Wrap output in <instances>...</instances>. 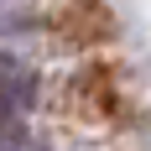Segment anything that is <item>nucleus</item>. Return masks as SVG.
<instances>
[{"mask_svg":"<svg viewBox=\"0 0 151 151\" xmlns=\"http://www.w3.org/2000/svg\"><path fill=\"white\" fill-rule=\"evenodd\" d=\"M68 94H73V104H83L89 115H120L125 109V78L120 68H109V63H99V68H83V73L68 83Z\"/></svg>","mask_w":151,"mask_h":151,"instance_id":"f03ea898","label":"nucleus"},{"mask_svg":"<svg viewBox=\"0 0 151 151\" xmlns=\"http://www.w3.org/2000/svg\"><path fill=\"white\" fill-rule=\"evenodd\" d=\"M0 151H42V146H0Z\"/></svg>","mask_w":151,"mask_h":151,"instance_id":"20e7f679","label":"nucleus"},{"mask_svg":"<svg viewBox=\"0 0 151 151\" xmlns=\"http://www.w3.org/2000/svg\"><path fill=\"white\" fill-rule=\"evenodd\" d=\"M0 99L5 104H26L31 99V73L21 63H11V58H0Z\"/></svg>","mask_w":151,"mask_h":151,"instance_id":"7ed1b4c3","label":"nucleus"},{"mask_svg":"<svg viewBox=\"0 0 151 151\" xmlns=\"http://www.w3.org/2000/svg\"><path fill=\"white\" fill-rule=\"evenodd\" d=\"M52 26H58V37L68 47H104L120 37V21H115V11L104 0H68Z\"/></svg>","mask_w":151,"mask_h":151,"instance_id":"f257e3e1","label":"nucleus"}]
</instances>
